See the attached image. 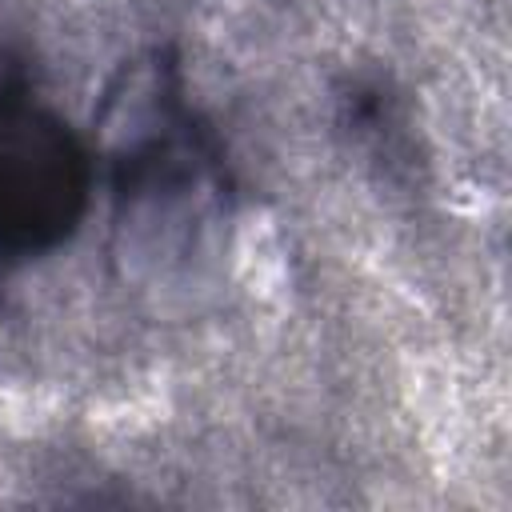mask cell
I'll return each instance as SVG.
<instances>
[{"instance_id":"1","label":"cell","mask_w":512,"mask_h":512,"mask_svg":"<svg viewBox=\"0 0 512 512\" xmlns=\"http://www.w3.org/2000/svg\"><path fill=\"white\" fill-rule=\"evenodd\" d=\"M88 188L92 164L68 124L24 92L0 96V284L76 232Z\"/></svg>"}]
</instances>
